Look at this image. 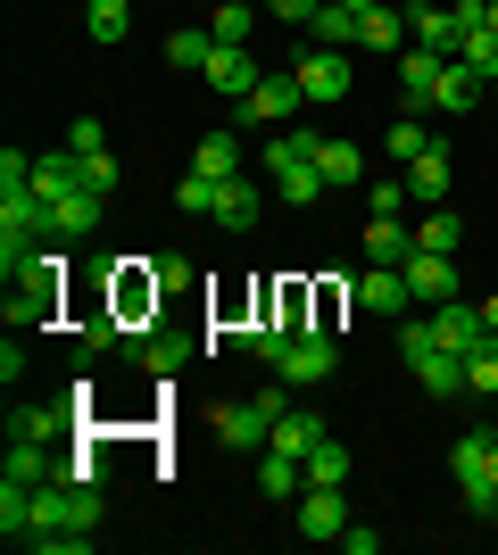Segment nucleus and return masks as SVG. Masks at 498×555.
<instances>
[{
	"instance_id": "nucleus-1",
	"label": "nucleus",
	"mask_w": 498,
	"mask_h": 555,
	"mask_svg": "<svg viewBox=\"0 0 498 555\" xmlns=\"http://www.w3.org/2000/svg\"><path fill=\"white\" fill-rule=\"evenodd\" d=\"M100 514H108V498H100V481H42L34 489V531H100Z\"/></svg>"
},
{
	"instance_id": "nucleus-2",
	"label": "nucleus",
	"mask_w": 498,
	"mask_h": 555,
	"mask_svg": "<svg viewBox=\"0 0 498 555\" xmlns=\"http://www.w3.org/2000/svg\"><path fill=\"white\" fill-rule=\"evenodd\" d=\"M59 266H67V257L42 249L17 282H9V307H0V315H9V332H42L50 315H59Z\"/></svg>"
},
{
	"instance_id": "nucleus-3",
	"label": "nucleus",
	"mask_w": 498,
	"mask_h": 555,
	"mask_svg": "<svg viewBox=\"0 0 498 555\" xmlns=\"http://www.w3.org/2000/svg\"><path fill=\"white\" fill-rule=\"evenodd\" d=\"M449 473H457V498L490 522L498 514V431H465V440L449 448Z\"/></svg>"
},
{
	"instance_id": "nucleus-4",
	"label": "nucleus",
	"mask_w": 498,
	"mask_h": 555,
	"mask_svg": "<svg viewBox=\"0 0 498 555\" xmlns=\"http://www.w3.org/2000/svg\"><path fill=\"white\" fill-rule=\"evenodd\" d=\"M399 357H407V373H416L432 398H457V390H465V357L432 340V324H399Z\"/></svg>"
},
{
	"instance_id": "nucleus-5",
	"label": "nucleus",
	"mask_w": 498,
	"mask_h": 555,
	"mask_svg": "<svg viewBox=\"0 0 498 555\" xmlns=\"http://www.w3.org/2000/svg\"><path fill=\"white\" fill-rule=\"evenodd\" d=\"M332 365H341V357H332V332L308 324V332H291V348H283V365H274V373H283L291 390H324Z\"/></svg>"
},
{
	"instance_id": "nucleus-6",
	"label": "nucleus",
	"mask_w": 498,
	"mask_h": 555,
	"mask_svg": "<svg viewBox=\"0 0 498 555\" xmlns=\"http://www.w3.org/2000/svg\"><path fill=\"white\" fill-rule=\"evenodd\" d=\"M299 108H308L299 75H291V67H266V75H258V92L241 100V125H291Z\"/></svg>"
},
{
	"instance_id": "nucleus-7",
	"label": "nucleus",
	"mask_w": 498,
	"mask_h": 555,
	"mask_svg": "<svg viewBox=\"0 0 498 555\" xmlns=\"http://www.w3.org/2000/svg\"><path fill=\"white\" fill-rule=\"evenodd\" d=\"M291 75H299V92H308V108H332V100H349V50H332V42H316L308 50V59H299V67H291Z\"/></svg>"
},
{
	"instance_id": "nucleus-8",
	"label": "nucleus",
	"mask_w": 498,
	"mask_h": 555,
	"mask_svg": "<svg viewBox=\"0 0 498 555\" xmlns=\"http://www.w3.org/2000/svg\"><path fill=\"white\" fill-rule=\"evenodd\" d=\"M399 274H407V291H416V307H440V299H457V257H449V249H424V241H416Z\"/></svg>"
},
{
	"instance_id": "nucleus-9",
	"label": "nucleus",
	"mask_w": 498,
	"mask_h": 555,
	"mask_svg": "<svg viewBox=\"0 0 498 555\" xmlns=\"http://www.w3.org/2000/svg\"><path fill=\"white\" fill-rule=\"evenodd\" d=\"M291 522H299V539H341V531H349V498L308 481L299 498H291Z\"/></svg>"
},
{
	"instance_id": "nucleus-10",
	"label": "nucleus",
	"mask_w": 498,
	"mask_h": 555,
	"mask_svg": "<svg viewBox=\"0 0 498 555\" xmlns=\"http://www.w3.org/2000/svg\"><path fill=\"white\" fill-rule=\"evenodd\" d=\"M191 357H200V340H191V332H158V324H150L142 340H133V365H142L150 382H175Z\"/></svg>"
},
{
	"instance_id": "nucleus-11",
	"label": "nucleus",
	"mask_w": 498,
	"mask_h": 555,
	"mask_svg": "<svg viewBox=\"0 0 498 555\" xmlns=\"http://www.w3.org/2000/svg\"><path fill=\"white\" fill-rule=\"evenodd\" d=\"M200 75H208V83H216V92H225V100H233V108H241V100H250V92H258V59H250V42H216V59H208V67H200Z\"/></svg>"
},
{
	"instance_id": "nucleus-12",
	"label": "nucleus",
	"mask_w": 498,
	"mask_h": 555,
	"mask_svg": "<svg viewBox=\"0 0 498 555\" xmlns=\"http://www.w3.org/2000/svg\"><path fill=\"white\" fill-rule=\"evenodd\" d=\"M391 67H399V92H407V108H432V92H440L449 59H440V50H424V42H407L399 59H391Z\"/></svg>"
},
{
	"instance_id": "nucleus-13",
	"label": "nucleus",
	"mask_w": 498,
	"mask_h": 555,
	"mask_svg": "<svg viewBox=\"0 0 498 555\" xmlns=\"http://www.w3.org/2000/svg\"><path fill=\"white\" fill-rule=\"evenodd\" d=\"M349 299L366 307V315H391V324H399L416 291H407V274H399V266H374V274H357V282H349Z\"/></svg>"
},
{
	"instance_id": "nucleus-14",
	"label": "nucleus",
	"mask_w": 498,
	"mask_h": 555,
	"mask_svg": "<svg viewBox=\"0 0 498 555\" xmlns=\"http://www.w3.org/2000/svg\"><path fill=\"white\" fill-rule=\"evenodd\" d=\"M75 398H84V390H75ZM75 398H59V406H9V440H34V448H50V440H59V431H67L75 415H84Z\"/></svg>"
},
{
	"instance_id": "nucleus-15",
	"label": "nucleus",
	"mask_w": 498,
	"mask_h": 555,
	"mask_svg": "<svg viewBox=\"0 0 498 555\" xmlns=\"http://www.w3.org/2000/svg\"><path fill=\"white\" fill-rule=\"evenodd\" d=\"M100 216H108L100 191H67V199H50V241H92Z\"/></svg>"
},
{
	"instance_id": "nucleus-16",
	"label": "nucleus",
	"mask_w": 498,
	"mask_h": 555,
	"mask_svg": "<svg viewBox=\"0 0 498 555\" xmlns=\"http://www.w3.org/2000/svg\"><path fill=\"white\" fill-rule=\"evenodd\" d=\"M407 34H416L424 50H440V59H457V42H465L457 9H432V0H407Z\"/></svg>"
},
{
	"instance_id": "nucleus-17",
	"label": "nucleus",
	"mask_w": 498,
	"mask_h": 555,
	"mask_svg": "<svg viewBox=\"0 0 498 555\" xmlns=\"http://www.w3.org/2000/svg\"><path fill=\"white\" fill-rule=\"evenodd\" d=\"M449 183H457V166H449V141H432L424 158L407 166V199H424V208H440V199H449Z\"/></svg>"
},
{
	"instance_id": "nucleus-18",
	"label": "nucleus",
	"mask_w": 498,
	"mask_h": 555,
	"mask_svg": "<svg viewBox=\"0 0 498 555\" xmlns=\"http://www.w3.org/2000/svg\"><path fill=\"white\" fill-rule=\"evenodd\" d=\"M482 332H490V324H482V307H465V299H440V307H432V340L457 348V357H465Z\"/></svg>"
},
{
	"instance_id": "nucleus-19",
	"label": "nucleus",
	"mask_w": 498,
	"mask_h": 555,
	"mask_svg": "<svg viewBox=\"0 0 498 555\" xmlns=\"http://www.w3.org/2000/svg\"><path fill=\"white\" fill-rule=\"evenodd\" d=\"M316 440H324V415H316V406H283V415H274V440H266V448H274V456H299V464H308V448Z\"/></svg>"
},
{
	"instance_id": "nucleus-20",
	"label": "nucleus",
	"mask_w": 498,
	"mask_h": 555,
	"mask_svg": "<svg viewBox=\"0 0 498 555\" xmlns=\"http://www.w3.org/2000/svg\"><path fill=\"white\" fill-rule=\"evenodd\" d=\"M316 175H324L332 191H357V183H366V158H357V141L324 133V141H316Z\"/></svg>"
},
{
	"instance_id": "nucleus-21",
	"label": "nucleus",
	"mask_w": 498,
	"mask_h": 555,
	"mask_svg": "<svg viewBox=\"0 0 498 555\" xmlns=\"http://www.w3.org/2000/svg\"><path fill=\"white\" fill-rule=\"evenodd\" d=\"M357 50L399 59V50H407V9H366V17H357Z\"/></svg>"
},
{
	"instance_id": "nucleus-22",
	"label": "nucleus",
	"mask_w": 498,
	"mask_h": 555,
	"mask_svg": "<svg viewBox=\"0 0 498 555\" xmlns=\"http://www.w3.org/2000/svg\"><path fill=\"white\" fill-rule=\"evenodd\" d=\"M258 489L274 498V506H291V498L308 489V464H299V456H274V448H258Z\"/></svg>"
},
{
	"instance_id": "nucleus-23",
	"label": "nucleus",
	"mask_w": 498,
	"mask_h": 555,
	"mask_svg": "<svg viewBox=\"0 0 498 555\" xmlns=\"http://www.w3.org/2000/svg\"><path fill=\"white\" fill-rule=\"evenodd\" d=\"M0 539H9V547H25V539H34V489L9 481V473H0Z\"/></svg>"
},
{
	"instance_id": "nucleus-24",
	"label": "nucleus",
	"mask_w": 498,
	"mask_h": 555,
	"mask_svg": "<svg viewBox=\"0 0 498 555\" xmlns=\"http://www.w3.org/2000/svg\"><path fill=\"white\" fill-rule=\"evenodd\" d=\"M191 175L233 183V175H241V141H233V133H200V150H191Z\"/></svg>"
},
{
	"instance_id": "nucleus-25",
	"label": "nucleus",
	"mask_w": 498,
	"mask_h": 555,
	"mask_svg": "<svg viewBox=\"0 0 498 555\" xmlns=\"http://www.w3.org/2000/svg\"><path fill=\"white\" fill-rule=\"evenodd\" d=\"M216 224H225V232H250V224H258V183H250V175L216 183Z\"/></svg>"
},
{
	"instance_id": "nucleus-26",
	"label": "nucleus",
	"mask_w": 498,
	"mask_h": 555,
	"mask_svg": "<svg viewBox=\"0 0 498 555\" xmlns=\"http://www.w3.org/2000/svg\"><path fill=\"white\" fill-rule=\"evenodd\" d=\"M407 249H416V232L399 216H366V257L374 266H407Z\"/></svg>"
},
{
	"instance_id": "nucleus-27",
	"label": "nucleus",
	"mask_w": 498,
	"mask_h": 555,
	"mask_svg": "<svg viewBox=\"0 0 498 555\" xmlns=\"http://www.w3.org/2000/svg\"><path fill=\"white\" fill-rule=\"evenodd\" d=\"M34 191H42V199H67V191H84V158H75V150H50V158H34Z\"/></svg>"
},
{
	"instance_id": "nucleus-28",
	"label": "nucleus",
	"mask_w": 498,
	"mask_h": 555,
	"mask_svg": "<svg viewBox=\"0 0 498 555\" xmlns=\"http://www.w3.org/2000/svg\"><path fill=\"white\" fill-rule=\"evenodd\" d=\"M84 34H92L100 50H117L125 34H133V9H125V0H84Z\"/></svg>"
},
{
	"instance_id": "nucleus-29",
	"label": "nucleus",
	"mask_w": 498,
	"mask_h": 555,
	"mask_svg": "<svg viewBox=\"0 0 498 555\" xmlns=\"http://www.w3.org/2000/svg\"><path fill=\"white\" fill-rule=\"evenodd\" d=\"M474 100H482V75H474V67H457V59H449V75H440L432 108H440V116H474Z\"/></svg>"
},
{
	"instance_id": "nucleus-30",
	"label": "nucleus",
	"mask_w": 498,
	"mask_h": 555,
	"mask_svg": "<svg viewBox=\"0 0 498 555\" xmlns=\"http://www.w3.org/2000/svg\"><path fill=\"white\" fill-rule=\"evenodd\" d=\"M432 141H440V133H424V108H407L399 125H391V141H382V150H391V158H399V166H416V158H424V150H432Z\"/></svg>"
},
{
	"instance_id": "nucleus-31",
	"label": "nucleus",
	"mask_w": 498,
	"mask_h": 555,
	"mask_svg": "<svg viewBox=\"0 0 498 555\" xmlns=\"http://www.w3.org/2000/svg\"><path fill=\"white\" fill-rule=\"evenodd\" d=\"M308 34H316V42H332V50H357V9H349V0H324Z\"/></svg>"
},
{
	"instance_id": "nucleus-32",
	"label": "nucleus",
	"mask_w": 498,
	"mask_h": 555,
	"mask_svg": "<svg viewBox=\"0 0 498 555\" xmlns=\"http://www.w3.org/2000/svg\"><path fill=\"white\" fill-rule=\"evenodd\" d=\"M308 481H316V489H341V481H349V448L332 440V431L308 448Z\"/></svg>"
},
{
	"instance_id": "nucleus-33",
	"label": "nucleus",
	"mask_w": 498,
	"mask_h": 555,
	"mask_svg": "<svg viewBox=\"0 0 498 555\" xmlns=\"http://www.w3.org/2000/svg\"><path fill=\"white\" fill-rule=\"evenodd\" d=\"M216 59V34L208 25H183V34H166V67H208Z\"/></svg>"
},
{
	"instance_id": "nucleus-34",
	"label": "nucleus",
	"mask_w": 498,
	"mask_h": 555,
	"mask_svg": "<svg viewBox=\"0 0 498 555\" xmlns=\"http://www.w3.org/2000/svg\"><path fill=\"white\" fill-rule=\"evenodd\" d=\"M465 390H482V398H498V332H482L474 348H465Z\"/></svg>"
},
{
	"instance_id": "nucleus-35",
	"label": "nucleus",
	"mask_w": 498,
	"mask_h": 555,
	"mask_svg": "<svg viewBox=\"0 0 498 555\" xmlns=\"http://www.w3.org/2000/svg\"><path fill=\"white\" fill-rule=\"evenodd\" d=\"M208 34H216V42H250V34H258V9H250V0H216Z\"/></svg>"
},
{
	"instance_id": "nucleus-36",
	"label": "nucleus",
	"mask_w": 498,
	"mask_h": 555,
	"mask_svg": "<svg viewBox=\"0 0 498 555\" xmlns=\"http://www.w3.org/2000/svg\"><path fill=\"white\" fill-rule=\"evenodd\" d=\"M416 241H424V249H449V257H457V241H465V216H457V208H424Z\"/></svg>"
},
{
	"instance_id": "nucleus-37",
	"label": "nucleus",
	"mask_w": 498,
	"mask_h": 555,
	"mask_svg": "<svg viewBox=\"0 0 498 555\" xmlns=\"http://www.w3.org/2000/svg\"><path fill=\"white\" fill-rule=\"evenodd\" d=\"M50 473H59V464H50V456H42V448H34V440H9V481H25V489H42Z\"/></svg>"
},
{
	"instance_id": "nucleus-38",
	"label": "nucleus",
	"mask_w": 498,
	"mask_h": 555,
	"mask_svg": "<svg viewBox=\"0 0 498 555\" xmlns=\"http://www.w3.org/2000/svg\"><path fill=\"white\" fill-rule=\"evenodd\" d=\"M117 332H125V315H117V307H100V315H84V357H100V348H117Z\"/></svg>"
},
{
	"instance_id": "nucleus-39",
	"label": "nucleus",
	"mask_w": 498,
	"mask_h": 555,
	"mask_svg": "<svg viewBox=\"0 0 498 555\" xmlns=\"http://www.w3.org/2000/svg\"><path fill=\"white\" fill-rule=\"evenodd\" d=\"M117 183H125V166L108 158V150H92V158H84V191H100V199H108Z\"/></svg>"
},
{
	"instance_id": "nucleus-40",
	"label": "nucleus",
	"mask_w": 498,
	"mask_h": 555,
	"mask_svg": "<svg viewBox=\"0 0 498 555\" xmlns=\"http://www.w3.org/2000/svg\"><path fill=\"white\" fill-rule=\"evenodd\" d=\"M175 208H191V216H216V183H208V175H183V183H175Z\"/></svg>"
},
{
	"instance_id": "nucleus-41",
	"label": "nucleus",
	"mask_w": 498,
	"mask_h": 555,
	"mask_svg": "<svg viewBox=\"0 0 498 555\" xmlns=\"http://www.w3.org/2000/svg\"><path fill=\"white\" fill-rule=\"evenodd\" d=\"M67 150H75V158L108 150V125H100V116H75V125H67Z\"/></svg>"
},
{
	"instance_id": "nucleus-42",
	"label": "nucleus",
	"mask_w": 498,
	"mask_h": 555,
	"mask_svg": "<svg viewBox=\"0 0 498 555\" xmlns=\"http://www.w3.org/2000/svg\"><path fill=\"white\" fill-rule=\"evenodd\" d=\"M407 208V183H366V216H399Z\"/></svg>"
},
{
	"instance_id": "nucleus-43",
	"label": "nucleus",
	"mask_w": 498,
	"mask_h": 555,
	"mask_svg": "<svg viewBox=\"0 0 498 555\" xmlns=\"http://www.w3.org/2000/svg\"><path fill=\"white\" fill-rule=\"evenodd\" d=\"M316 9H324V0H266V17H274V25H316Z\"/></svg>"
},
{
	"instance_id": "nucleus-44",
	"label": "nucleus",
	"mask_w": 498,
	"mask_h": 555,
	"mask_svg": "<svg viewBox=\"0 0 498 555\" xmlns=\"http://www.w3.org/2000/svg\"><path fill=\"white\" fill-rule=\"evenodd\" d=\"M34 183V158H25V150H0V191H25Z\"/></svg>"
},
{
	"instance_id": "nucleus-45",
	"label": "nucleus",
	"mask_w": 498,
	"mask_h": 555,
	"mask_svg": "<svg viewBox=\"0 0 498 555\" xmlns=\"http://www.w3.org/2000/svg\"><path fill=\"white\" fill-rule=\"evenodd\" d=\"M150 274H158V291H191V257H150Z\"/></svg>"
},
{
	"instance_id": "nucleus-46",
	"label": "nucleus",
	"mask_w": 498,
	"mask_h": 555,
	"mask_svg": "<svg viewBox=\"0 0 498 555\" xmlns=\"http://www.w3.org/2000/svg\"><path fill=\"white\" fill-rule=\"evenodd\" d=\"M0 382H9V390L25 382V348H17V340H0Z\"/></svg>"
},
{
	"instance_id": "nucleus-47",
	"label": "nucleus",
	"mask_w": 498,
	"mask_h": 555,
	"mask_svg": "<svg viewBox=\"0 0 498 555\" xmlns=\"http://www.w3.org/2000/svg\"><path fill=\"white\" fill-rule=\"evenodd\" d=\"M341 547H349V555H382V531H357V522H349V531H341Z\"/></svg>"
},
{
	"instance_id": "nucleus-48",
	"label": "nucleus",
	"mask_w": 498,
	"mask_h": 555,
	"mask_svg": "<svg viewBox=\"0 0 498 555\" xmlns=\"http://www.w3.org/2000/svg\"><path fill=\"white\" fill-rule=\"evenodd\" d=\"M482 324H490V332H498V299H482Z\"/></svg>"
},
{
	"instance_id": "nucleus-49",
	"label": "nucleus",
	"mask_w": 498,
	"mask_h": 555,
	"mask_svg": "<svg viewBox=\"0 0 498 555\" xmlns=\"http://www.w3.org/2000/svg\"><path fill=\"white\" fill-rule=\"evenodd\" d=\"M349 9H357V17H366V9H382V0H349Z\"/></svg>"
},
{
	"instance_id": "nucleus-50",
	"label": "nucleus",
	"mask_w": 498,
	"mask_h": 555,
	"mask_svg": "<svg viewBox=\"0 0 498 555\" xmlns=\"http://www.w3.org/2000/svg\"><path fill=\"white\" fill-rule=\"evenodd\" d=\"M490 34H498V0H490Z\"/></svg>"
},
{
	"instance_id": "nucleus-51",
	"label": "nucleus",
	"mask_w": 498,
	"mask_h": 555,
	"mask_svg": "<svg viewBox=\"0 0 498 555\" xmlns=\"http://www.w3.org/2000/svg\"><path fill=\"white\" fill-rule=\"evenodd\" d=\"M490 92H498V83H490Z\"/></svg>"
}]
</instances>
